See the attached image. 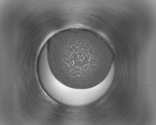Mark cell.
Wrapping results in <instances>:
<instances>
[{
    "mask_svg": "<svg viewBox=\"0 0 156 125\" xmlns=\"http://www.w3.org/2000/svg\"><path fill=\"white\" fill-rule=\"evenodd\" d=\"M47 46L52 73L70 88L95 87L106 79L112 67L114 55L109 44L100 35L87 30L62 31L52 36Z\"/></svg>",
    "mask_w": 156,
    "mask_h": 125,
    "instance_id": "1",
    "label": "cell"
}]
</instances>
